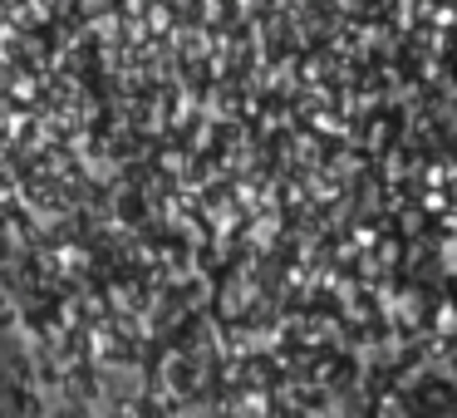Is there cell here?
Here are the masks:
<instances>
[]
</instances>
